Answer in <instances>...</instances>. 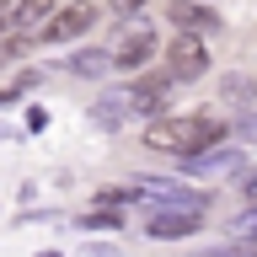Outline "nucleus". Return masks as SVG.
<instances>
[{"label": "nucleus", "mask_w": 257, "mask_h": 257, "mask_svg": "<svg viewBox=\"0 0 257 257\" xmlns=\"http://www.w3.org/2000/svg\"><path fill=\"white\" fill-rule=\"evenodd\" d=\"M140 140H145V150H161V156L188 161V156H198V150L225 145L230 140V123L214 118V112H182V118H177V112H161V118H145Z\"/></svg>", "instance_id": "nucleus-1"}, {"label": "nucleus", "mask_w": 257, "mask_h": 257, "mask_svg": "<svg viewBox=\"0 0 257 257\" xmlns=\"http://www.w3.org/2000/svg\"><path fill=\"white\" fill-rule=\"evenodd\" d=\"M161 70L177 80V86H188V80H204L209 75V43L204 32H172V43H161Z\"/></svg>", "instance_id": "nucleus-2"}, {"label": "nucleus", "mask_w": 257, "mask_h": 257, "mask_svg": "<svg viewBox=\"0 0 257 257\" xmlns=\"http://www.w3.org/2000/svg\"><path fill=\"white\" fill-rule=\"evenodd\" d=\"M134 193H140V204H182V209H214V193L209 188H193V182H182V177H140L134 182Z\"/></svg>", "instance_id": "nucleus-3"}, {"label": "nucleus", "mask_w": 257, "mask_h": 257, "mask_svg": "<svg viewBox=\"0 0 257 257\" xmlns=\"http://www.w3.org/2000/svg\"><path fill=\"white\" fill-rule=\"evenodd\" d=\"M96 16L102 11L86 6V0H59V11L38 27V43H80V38L96 27Z\"/></svg>", "instance_id": "nucleus-4"}, {"label": "nucleus", "mask_w": 257, "mask_h": 257, "mask_svg": "<svg viewBox=\"0 0 257 257\" xmlns=\"http://www.w3.org/2000/svg\"><path fill=\"white\" fill-rule=\"evenodd\" d=\"M161 54V43H156V32L145 27V22H134V27H118V38H112V70H123V75H140L145 64Z\"/></svg>", "instance_id": "nucleus-5"}, {"label": "nucleus", "mask_w": 257, "mask_h": 257, "mask_svg": "<svg viewBox=\"0 0 257 257\" xmlns=\"http://www.w3.org/2000/svg\"><path fill=\"white\" fill-rule=\"evenodd\" d=\"M128 91V112L134 118H161V112L172 107V91H177V80L161 70V75H150V70H140V75L123 86Z\"/></svg>", "instance_id": "nucleus-6"}, {"label": "nucleus", "mask_w": 257, "mask_h": 257, "mask_svg": "<svg viewBox=\"0 0 257 257\" xmlns=\"http://www.w3.org/2000/svg\"><path fill=\"white\" fill-rule=\"evenodd\" d=\"M150 220H145V230L156 241H182V236H198L209 220V209H182V204H150L145 209Z\"/></svg>", "instance_id": "nucleus-7"}, {"label": "nucleus", "mask_w": 257, "mask_h": 257, "mask_svg": "<svg viewBox=\"0 0 257 257\" xmlns=\"http://www.w3.org/2000/svg\"><path fill=\"white\" fill-rule=\"evenodd\" d=\"M182 166H188V177H225V172H246V150L214 145V150H198V156H188Z\"/></svg>", "instance_id": "nucleus-8"}, {"label": "nucleus", "mask_w": 257, "mask_h": 257, "mask_svg": "<svg viewBox=\"0 0 257 257\" xmlns=\"http://www.w3.org/2000/svg\"><path fill=\"white\" fill-rule=\"evenodd\" d=\"M166 16H172V27H182V32H220V11L209 6V0H172L166 6Z\"/></svg>", "instance_id": "nucleus-9"}, {"label": "nucleus", "mask_w": 257, "mask_h": 257, "mask_svg": "<svg viewBox=\"0 0 257 257\" xmlns=\"http://www.w3.org/2000/svg\"><path fill=\"white\" fill-rule=\"evenodd\" d=\"M64 70H70L75 80H86V86H96V80H107V75H112V48H96V43H86V48H70Z\"/></svg>", "instance_id": "nucleus-10"}, {"label": "nucleus", "mask_w": 257, "mask_h": 257, "mask_svg": "<svg viewBox=\"0 0 257 257\" xmlns=\"http://www.w3.org/2000/svg\"><path fill=\"white\" fill-rule=\"evenodd\" d=\"M86 118H91L102 134H118V128L134 118V112H128V91H102L91 107H86Z\"/></svg>", "instance_id": "nucleus-11"}, {"label": "nucleus", "mask_w": 257, "mask_h": 257, "mask_svg": "<svg viewBox=\"0 0 257 257\" xmlns=\"http://www.w3.org/2000/svg\"><path fill=\"white\" fill-rule=\"evenodd\" d=\"M214 91H220V102H225V107H236V112L257 107V80L246 75V70H225Z\"/></svg>", "instance_id": "nucleus-12"}, {"label": "nucleus", "mask_w": 257, "mask_h": 257, "mask_svg": "<svg viewBox=\"0 0 257 257\" xmlns=\"http://www.w3.org/2000/svg\"><path fill=\"white\" fill-rule=\"evenodd\" d=\"M54 11H59V0H16V6H11V27L16 32H32V27H43Z\"/></svg>", "instance_id": "nucleus-13"}, {"label": "nucleus", "mask_w": 257, "mask_h": 257, "mask_svg": "<svg viewBox=\"0 0 257 257\" xmlns=\"http://www.w3.org/2000/svg\"><path fill=\"white\" fill-rule=\"evenodd\" d=\"M123 225H128V220H123L112 204H96L91 214H75V230H80V236H86V230H123Z\"/></svg>", "instance_id": "nucleus-14"}, {"label": "nucleus", "mask_w": 257, "mask_h": 257, "mask_svg": "<svg viewBox=\"0 0 257 257\" xmlns=\"http://www.w3.org/2000/svg\"><path fill=\"white\" fill-rule=\"evenodd\" d=\"M32 43H38L32 32H11V38H0V70H11V64L22 59V54H27Z\"/></svg>", "instance_id": "nucleus-15"}, {"label": "nucleus", "mask_w": 257, "mask_h": 257, "mask_svg": "<svg viewBox=\"0 0 257 257\" xmlns=\"http://www.w3.org/2000/svg\"><path fill=\"white\" fill-rule=\"evenodd\" d=\"M230 134H236L246 150H257V107H246V112H236V123H230Z\"/></svg>", "instance_id": "nucleus-16"}, {"label": "nucleus", "mask_w": 257, "mask_h": 257, "mask_svg": "<svg viewBox=\"0 0 257 257\" xmlns=\"http://www.w3.org/2000/svg\"><path fill=\"white\" fill-rule=\"evenodd\" d=\"M230 236H241V241H257V204H246L236 214V220H230Z\"/></svg>", "instance_id": "nucleus-17"}, {"label": "nucleus", "mask_w": 257, "mask_h": 257, "mask_svg": "<svg viewBox=\"0 0 257 257\" xmlns=\"http://www.w3.org/2000/svg\"><path fill=\"white\" fill-rule=\"evenodd\" d=\"M209 257H257V241H241V236H230L225 246H209Z\"/></svg>", "instance_id": "nucleus-18"}, {"label": "nucleus", "mask_w": 257, "mask_h": 257, "mask_svg": "<svg viewBox=\"0 0 257 257\" xmlns=\"http://www.w3.org/2000/svg\"><path fill=\"white\" fill-rule=\"evenodd\" d=\"M107 6H112V16H123V22H128V16H140L150 0H107Z\"/></svg>", "instance_id": "nucleus-19"}, {"label": "nucleus", "mask_w": 257, "mask_h": 257, "mask_svg": "<svg viewBox=\"0 0 257 257\" xmlns=\"http://www.w3.org/2000/svg\"><path fill=\"white\" fill-rule=\"evenodd\" d=\"M22 96H27V91H22L16 80H11V86H0V107H11V102H22Z\"/></svg>", "instance_id": "nucleus-20"}, {"label": "nucleus", "mask_w": 257, "mask_h": 257, "mask_svg": "<svg viewBox=\"0 0 257 257\" xmlns=\"http://www.w3.org/2000/svg\"><path fill=\"white\" fill-rule=\"evenodd\" d=\"M27 128H32V134H43V128H48V112L32 107V112H27Z\"/></svg>", "instance_id": "nucleus-21"}, {"label": "nucleus", "mask_w": 257, "mask_h": 257, "mask_svg": "<svg viewBox=\"0 0 257 257\" xmlns=\"http://www.w3.org/2000/svg\"><path fill=\"white\" fill-rule=\"evenodd\" d=\"M16 86H22V91H32V86H43V75H38V70H22V75H16Z\"/></svg>", "instance_id": "nucleus-22"}, {"label": "nucleus", "mask_w": 257, "mask_h": 257, "mask_svg": "<svg viewBox=\"0 0 257 257\" xmlns=\"http://www.w3.org/2000/svg\"><path fill=\"white\" fill-rule=\"evenodd\" d=\"M241 193H246V204H257V172H246V177H241Z\"/></svg>", "instance_id": "nucleus-23"}, {"label": "nucleus", "mask_w": 257, "mask_h": 257, "mask_svg": "<svg viewBox=\"0 0 257 257\" xmlns=\"http://www.w3.org/2000/svg\"><path fill=\"white\" fill-rule=\"evenodd\" d=\"M86 257H112V246H107V241H91V246H86Z\"/></svg>", "instance_id": "nucleus-24"}, {"label": "nucleus", "mask_w": 257, "mask_h": 257, "mask_svg": "<svg viewBox=\"0 0 257 257\" xmlns=\"http://www.w3.org/2000/svg\"><path fill=\"white\" fill-rule=\"evenodd\" d=\"M11 6H16V0H0V11H11Z\"/></svg>", "instance_id": "nucleus-25"}, {"label": "nucleus", "mask_w": 257, "mask_h": 257, "mask_svg": "<svg viewBox=\"0 0 257 257\" xmlns=\"http://www.w3.org/2000/svg\"><path fill=\"white\" fill-rule=\"evenodd\" d=\"M38 257H64V252H38Z\"/></svg>", "instance_id": "nucleus-26"}, {"label": "nucleus", "mask_w": 257, "mask_h": 257, "mask_svg": "<svg viewBox=\"0 0 257 257\" xmlns=\"http://www.w3.org/2000/svg\"><path fill=\"white\" fill-rule=\"evenodd\" d=\"M6 22H11V16H0V32H6Z\"/></svg>", "instance_id": "nucleus-27"}, {"label": "nucleus", "mask_w": 257, "mask_h": 257, "mask_svg": "<svg viewBox=\"0 0 257 257\" xmlns=\"http://www.w3.org/2000/svg\"><path fill=\"white\" fill-rule=\"evenodd\" d=\"M209 6H214V0H209Z\"/></svg>", "instance_id": "nucleus-28"}]
</instances>
